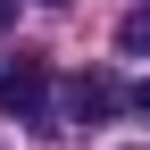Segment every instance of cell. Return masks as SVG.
<instances>
[{"label":"cell","mask_w":150,"mask_h":150,"mask_svg":"<svg viewBox=\"0 0 150 150\" xmlns=\"http://www.w3.org/2000/svg\"><path fill=\"white\" fill-rule=\"evenodd\" d=\"M108 108H117V83L108 75H83L75 83V117H108Z\"/></svg>","instance_id":"cell-2"},{"label":"cell","mask_w":150,"mask_h":150,"mask_svg":"<svg viewBox=\"0 0 150 150\" xmlns=\"http://www.w3.org/2000/svg\"><path fill=\"white\" fill-rule=\"evenodd\" d=\"M134 108H142V117H150V83H134Z\"/></svg>","instance_id":"cell-4"},{"label":"cell","mask_w":150,"mask_h":150,"mask_svg":"<svg viewBox=\"0 0 150 150\" xmlns=\"http://www.w3.org/2000/svg\"><path fill=\"white\" fill-rule=\"evenodd\" d=\"M117 50H125V59H150V0L125 17V25H117Z\"/></svg>","instance_id":"cell-3"},{"label":"cell","mask_w":150,"mask_h":150,"mask_svg":"<svg viewBox=\"0 0 150 150\" xmlns=\"http://www.w3.org/2000/svg\"><path fill=\"white\" fill-rule=\"evenodd\" d=\"M42 100H50V67L42 59H17L0 75V117H42Z\"/></svg>","instance_id":"cell-1"},{"label":"cell","mask_w":150,"mask_h":150,"mask_svg":"<svg viewBox=\"0 0 150 150\" xmlns=\"http://www.w3.org/2000/svg\"><path fill=\"white\" fill-rule=\"evenodd\" d=\"M0 33H8V0H0Z\"/></svg>","instance_id":"cell-5"}]
</instances>
